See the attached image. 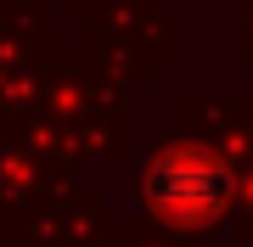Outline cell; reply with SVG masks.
Wrapping results in <instances>:
<instances>
[{"instance_id":"cell-1","label":"cell","mask_w":253,"mask_h":247,"mask_svg":"<svg viewBox=\"0 0 253 247\" xmlns=\"http://www.w3.org/2000/svg\"><path fill=\"white\" fill-rule=\"evenodd\" d=\"M146 197H152V208L174 213V219H203V213H214L219 197H225V174H219V163L203 157V152H169V157L152 163V174H146Z\"/></svg>"}]
</instances>
